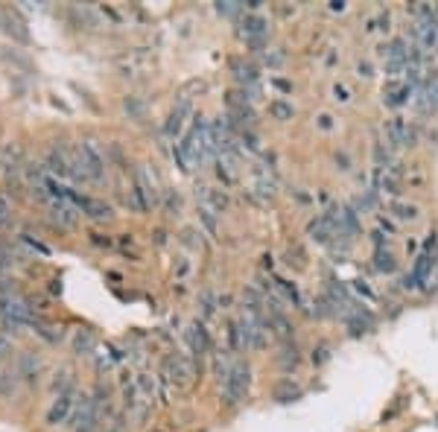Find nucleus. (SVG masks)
Wrapping results in <instances>:
<instances>
[{
  "mask_svg": "<svg viewBox=\"0 0 438 432\" xmlns=\"http://www.w3.org/2000/svg\"><path fill=\"white\" fill-rule=\"evenodd\" d=\"M137 388H141L144 391V395L152 400L155 398V380L149 377V374H141V377H137Z\"/></svg>",
  "mask_w": 438,
  "mask_h": 432,
  "instance_id": "obj_23",
  "label": "nucleus"
},
{
  "mask_svg": "<svg viewBox=\"0 0 438 432\" xmlns=\"http://www.w3.org/2000/svg\"><path fill=\"white\" fill-rule=\"evenodd\" d=\"M199 199H202V210H208V213H213V216L228 205L225 193H223V190H213V187H202V193H199Z\"/></svg>",
  "mask_w": 438,
  "mask_h": 432,
  "instance_id": "obj_10",
  "label": "nucleus"
},
{
  "mask_svg": "<svg viewBox=\"0 0 438 432\" xmlns=\"http://www.w3.org/2000/svg\"><path fill=\"white\" fill-rule=\"evenodd\" d=\"M149 65H152V56L146 50H132L117 58V68H120L123 76H141L144 70H149Z\"/></svg>",
  "mask_w": 438,
  "mask_h": 432,
  "instance_id": "obj_6",
  "label": "nucleus"
},
{
  "mask_svg": "<svg viewBox=\"0 0 438 432\" xmlns=\"http://www.w3.org/2000/svg\"><path fill=\"white\" fill-rule=\"evenodd\" d=\"M409 94H412V85H406V82H389L386 85V103L392 108H401L409 100Z\"/></svg>",
  "mask_w": 438,
  "mask_h": 432,
  "instance_id": "obj_13",
  "label": "nucleus"
},
{
  "mask_svg": "<svg viewBox=\"0 0 438 432\" xmlns=\"http://www.w3.org/2000/svg\"><path fill=\"white\" fill-rule=\"evenodd\" d=\"M76 406V398H73V391H58V398L53 400L50 412H47V424L50 426H58V424H65L70 418V412Z\"/></svg>",
  "mask_w": 438,
  "mask_h": 432,
  "instance_id": "obj_7",
  "label": "nucleus"
},
{
  "mask_svg": "<svg viewBox=\"0 0 438 432\" xmlns=\"http://www.w3.org/2000/svg\"><path fill=\"white\" fill-rule=\"evenodd\" d=\"M211 316H213V296L205 292L202 296V319H211Z\"/></svg>",
  "mask_w": 438,
  "mask_h": 432,
  "instance_id": "obj_25",
  "label": "nucleus"
},
{
  "mask_svg": "<svg viewBox=\"0 0 438 432\" xmlns=\"http://www.w3.org/2000/svg\"><path fill=\"white\" fill-rule=\"evenodd\" d=\"M108 432H120V429H108Z\"/></svg>",
  "mask_w": 438,
  "mask_h": 432,
  "instance_id": "obj_32",
  "label": "nucleus"
},
{
  "mask_svg": "<svg viewBox=\"0 0 438 432\" xmlns=\"http://www.w3.org/2000/svg\"><path fill=\"white\" fill-rule=\"evenodd\" d=\"M356 289H360V292H363V296H365V298H374V292H371V289H368V286H365L363 281H356Z\"/></svg>",
  "mask_w": 438,
  "mask_h": 432,
  "instance_id": "obj_27",
  "label": "nucleus"
},
{
  "mask_svg": "<svg viewBox=\"0 0 438 432\" xmlns=\"http://www.w3.org/2000/svg\"><path fill=\"white\" fill-rule=\"evenodd\" d=\"M257 190L261 196H275V179H269L263 170H257Z\"/></svg>",
  "mask_w": 438,
  "mask_h": 432,
  "instance_id": "obj_21",
  "label": "nucleus"
},
{
  "mask_svg": "<svg viewBox=\"0 0 438 432\" xmlns=\"http://www.w3.org/2000/svg\"><path fill=\"white\" fill-rule=\"evenodd\" d=\"M432 243L435 240H430L427 243V248L421 251V258L415 260V266H412V274L403 281V286H409V289H415V286H424L427 281H430V274H432V266H435V254H432Z\"/></svg>",
  "mask_w": 438,
  "mask_h": 432,
  "instance_id": "obj_4",
  "label": "nucleus"
},
{
  "mask_svg": "<svg viewBox=\"0 0 438 432\" xmlns=\"http://www.w3.org/2000/svg\"><path fill=\"white\" fill-rule=\"evenodd\" d=\"M330 120H333V117L322 114V117H318V126H322V129H330Z\"/></svg>",
  "mask_w": 438,
  "mask_h": 432,
  "instance_id": "obj_28",
  "label": "nucleus"
},
{
  "mask_svg": "<svg viewBox=\"0 0 438 432\" xmlns=\"http://www.w3.org/2000/svg\"><path fill=\"white\" fill-rule=\"evenodd\" d=\"M266 18L261 15H246L240 21V35L246 38V44H251L254 50H263L266 47Z\"/></svg>",
  "mask_w": 438,
  "mask_h": 432,
  "instance_id": "obj_5",
  "label": "nucleus"
},
{
  "mask_svg": "<svg viewBox=\"0 0 438 432\" xmlns=\"http://www.w3.org/2000/svg\"><path fill=\"white\" fill-rule=\"evenodd\" d=\"M386 137L394 146H412L415 144V132L409 129L406 120H401V117H394V120L386 123Z\"/></svg>",
  "mask_w": 438,
  "mask_h": 432,
  "instance_id": "obj_8",
  "label": "nucleus"
},
{
  "mask_svg": "<svg viewBox=\"0 0 438 432\" xmlns=\"http://www.w3.org/2000/svg\"><path fill=\"white\" fill-rule=\"evenodd\" d=\"M79 170L76 175L79 179H94V182H103L106 175V155L99 152V146L94 141H82L79 144Z\"/></svg>",
  "mask_w": 438,
  "mask_h": 432,
  "instance_id": "obj_2",
  "label": "nucleus"
},
{
  "mask_svg": "<svg viewBox=\"0 0 438 432\" xmlns=\"http://www.w3.org/2000/svg\"><path fill=\"white\" fill-rule=\"evenodd\" d=\"M327 360V348H318V357H313V362H325Z\"/></svg>",
  "mask_w": 438,
  "mask_h": 432,
  "instance_id": "obj_29",
  "label": "nucleus"
},
{
  "mask_svg": "<svg viewBox=\"0 0 438 432\" xmlns=\"http://www.w3.org/2000/svg\"><path fill=\"white\" fill-rule=\"evenodd\" d=\"M374 258H377V263H374V266H377V269H380V272H394V266H397V263H394V258H392V254H389V251H383V248H377V254H374Z\"/></svg>",
  "mask_w": 438,
  "mask_h": 432,
  "instance_id": "obj_20",
  "label": "nucleus"
},
{
  "mask_svg": "<svg viewBox=\"0 0 438 432\" xmlns=\"http://www.w3.org/2000/svg\"><path fill=\"white\" fill-rule=\"evenodd\" d=\"M240 9H243V6H240V4H234V0H225V4H216V12H219V15H228V18H234Z\"/></svg>",
  "mask_w": 438,
  "mask_h": 432,
  "instance_id": "obj_24",
  "label": "nucleus"
},
{
  "mask_svg": "<svg viewBox=\"0 0 438 432\" xmlns=\"http://www.w3.org/2000/svg\"><path fill=\"white\" fill-rule=\"evenodd\" d=\"M38 368H42V360H38L32 350H24L21 353V362H18V374H21L24 380H35Z\"/></svg>",
  "mask_w": 438,
  "mask_h": 432,
  "instance_id": "obj_14",
  "label": "nucleus"
},
{
  "mask_svg": "<svg viewBox=\"0 0 438 432\" xmlns=\"http://www.w3.org/2000/svg\"><path fill=\"white\" fill-rule=\"evenodd\" d=\"M187 342H190V348H193L196 357H202V353H208V348H211V342H208V333H205V327L199 324V322L187 327Z\"/></svg>",
  "mask_w": 438,
  "mask_h": 432,
  "instance_id": "obj_12",
  "label": "nucleus"
},
{
  "mask_svg": "<svg viewBox=\"0 0 438 432\" xmlns=\"http://www.w3.org/2000/svg\"><path fill=\"white\" fill-rule=\"evenodd\" d=\"M167 371L173 374V383H178V386H187L193 377V365L182 357V353H175V357L167 360Z\"/></svg>",
  "mask_w": 438,
  "mask_h": 432,
  "instance_id": "obj_9",
  "label": "nucleus"
},
{
  "mask_svg": "<svg viewBox=\"0 0 438 432\" xmlns=\"http://www.w3.org/2000/svg\"><path fill=\"white\" fill-rule=\"evenodd\" d=\"M392 210H394L397 220H415V216H418V208H415V205H401V202H394Z\"/></svg>",
  "mask_w": 438,
  "mask_h": 432,
  "instance_id": "obj_22",
  "label": "nucleus"
},
{
  "mask_svg": "<svg viewBox=\"0 0 438 432\" xmlns=\"http://www.w3.org/2000/svg\"><path fill=\"white\" fill-rule=\"evenodd\" d=\"M310 237L318 240V243H330V237H336V231L327 222V216H318V220L310 222Z\"/></svg>",
  "mask_w": 438,
  "mask_h": 432,
  "instance_id": "obj_15",
  "label": "nucleus"
},
{
  "mask_svg": "<svg viewBox=\"0 0 438 432\" xmlns=\"http://www.w3.org/2000/svg\"><path fill=\"white\" fill-rule=\"evenodd\" d=\"M275 284H277V289L284 292V298H287L289 304H295V307H301V304H304V301H301V296H298V286H295V284H289V281H281V278H277Z\"/></svg>",
  "mask_w": 438,
  "mask_h": 432,
  "instance_id": "obj_17",
  "label": "nucleus"
},
{
  "mask_svg": "<svg viewBox=\"0 0 438 432\" xmlns=\"http://www.w3.org/2000/svg\"><path fill=\"white\" fill-rule=\"evenodd\" d=\"M99 418H103V391H96V398H82V403L76 406L73 432H94Z\"/></svg>",
  "mask_w": 438,
  "mask_h": 432,
  "instance_id": "obj_3",
  "label": "nucleus"
},
{
  "mask_svg": "<svg viewBox=\"0 0 438 432\" xmlns=\"http://www.w3.org/2000/svg\"><path fill=\"white\" fill-rule=\"evenodd\" d=\"M12 350V342L4 336V333H0V357H6V353Z\"/></svg>",
  "mask_w": 438,
  "mask_h": 432,
  "instance_id": "obj_26",
  "label": "nucleus"
},
{
  "mask_svg": "<svg viewBox=\"0 0 438 432\" xmlns=\"http://www.w3.org/2000/svg\"><path fill=\"white\" fill-rule=\"evenodd\" d=\"M336 100H348V91L342 85H336Z\"/></svg>",
  "mask_w": 438,
  "mask_h": 432,
  "instance_id": "obj_30",
  "label": "nucleus"
},
{
  "mask_svg": "<svg viewBox=\"0 0 438 432\" xmlns=\"http://www.w3.org/2000/svg\"><path fill=\"white\" fill-rule=\"evenodd\" d=\"M47 161H50V170L58 172V175H68V172H70V167H68V161H65V155H58L56 149H50Z\"/></svg>",
  "mask_w": 438,
  "mask_h": 432,
  "instance_id": "obj_19",
  "label": "nucleus"
},
{
  "mask_svg": "<svg viewBox=\"0 0 438 432\" xmlns=\"http://www.w3.org/2000/svg\"><path fill=\"white\" fill-rule=\"evenodd\" d=\"M249 386H251V371L249 365L243 362H237L225 371V377H223V398L228 406H240L246 398H249Z\"/></svg>",
  "mask_w": 438,
  "mask_h": 432,
  "instance_id": "obj_1",
  "label": "nucleus"
},
{
  "mask_svg": "<svg viewBox=\"0 0 438 432\" xmlns=\"http://www.w3.org/2000/svg\"><path fill=\"white\" fill-rule=\"evenodd\" d=\"M360 73H363V76H371V65H368V62H363V65H360Z\"/></svg>",
  "mask_w": 438,
  "mask_h": 432,
  "instance_id": "obj_31",
  "label": "nucleus"
},
{
  "mask_svg": "<svg viewBox=\"0 0 438 432\" xmlns=\"http://www.w3.org/2000/svg\"><path fill=\"white\" fill-rule=\"evenodd\" d=\"M187 114H190V100H182V103H178V108H173V114L167 117V123H164L167 137H175L178 132H182L184 117H187Z\"/></svg>",
  "mask_w": 438,
  "mask_h": 432,
  "instance_id": "obj_11",
  "label": "nucleus"
},
{
  "mask_svg": "<svg viewBox=\"0 0 438 432\" xmlns=\"http://www.w3.org/2000/svg\"><path fill=\"white\" fill-rule=\"evenodd\" d=\"M94 345H96V339H94L91 330H76V336H73V350L76 353H91Z\"/></svg>",
  "mask_w": 438,
  "mask_h": 432,
  "instance_id": "obj_16",
  "label": "nucleus"
},
{
  "mask_svg": "<svg viewBox=\"0 0 438 432\" xmlns=\"http://www.w3.org/2000/svg\"><path fill=\"white\" fill-rule=\"evenodd\" d=\"M269 114L275 117V120H292V106L289 103H281V100H275V103H269Z\"/></svg>",
  "mask_w": 438,
  "mask_h": 432,
  "instance_id": "obj_18",
  "label": "nucleus"
}]
</instances>
